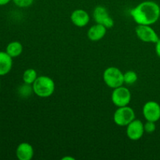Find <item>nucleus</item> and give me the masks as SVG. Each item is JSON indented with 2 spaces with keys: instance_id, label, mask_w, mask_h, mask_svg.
Here are the masks:
<instances>
[{
  "instance_id": "19",
  "label": "nucleus",
  "mask_w": 160,
  "mask_h": 160,
  "mask_svg": "<svg viewBox=\"0 0 160 160\" xmlns=\"http://www.w3.org/2000/svg\"><path fill=\"white\" fill-rule=\"evenodd\" d=\"M156 122L152 121H147L146 123L144 124V128H145V132L147 133H153L156 129Z\"/></svg>"
},
{
  "instance_id": "8",
  "label": "nucleus",
  "mask_w": 160,
  "mask_h": 160,
  "mask_svg": "<svg viewBox=\"0 0 160 160\" xmlns=\"http://www.w3.org/2000/svg\"><path fill=\"white\" fill-rule=\"evenodd\" d=\"M142 113L147 121L157 122L160 119V105L155 101L147 102L143 106Z\"/></svg>"
},
{
  "instance_id": "2",
  "label": "nucleus",
  "mask_w": 160,
  "mask_h": 160,
  "mask_svg": "<svg viewBox=\"0 0 160 160\" xmlns=\"http://www.w3.org/2000/svg\"><path fill=\"white\" fill-rule=\"evenodd\" d=\"M33 92L37 96L41 98L50 97L55 92L56 84L54 81L48 76L38 77L32 84Z\"/></svg>"
},
{
  "instance_id": "5",
  "label": "nucleus",
  "mask_w": 160,
  "mask_h": 160,
  "mask_svg": "<svg viewBox=\"0 0 160 160\" xmlns=\"http://www.w3.org/2000/svg\"><path fill=\"white\" fill-rule=\"evenodd\" d=\"M111 99L112 103L117 107L128 106L131 100V92L128 88L123 85L116 88L112 92Z\"/></svg>"
},
{
  "instance_id": "17",
  "label": "nucleus",
  "mask_w": 160,
  "mask_h": 160,
  "mask_svg": "<svg viewBox=\"0 0 160 160\" xmlns=\"http://www.w3.org/2000/svg\"><path fill=\"white\" fill-rule=\"evenodd\" d=\"M31 84H28L24 83V84H23V85L20 86V87L19 88V94L23 97H28L32 92L34 93L32 86L31 87Z\"/></svg>"
},
{
  "instance_id": "18",
  "label": "nucleus",
  "mask_w": 160,
  "mask_h": 160,
  "mask_svg": "<svg viewBox=\"0 0 160 160\" xmlns=\"http://www.w3.org/2000/svg\"><path fill=\"white\" fill-rule=\"evenodd\" d=\"M34 0H12L14 4L20 8H27L33 4Z\"/></svg>"
},
{
  "instance_id": "3",
  "label": "nucleus",
  "mask_w": 160,
  "mask_h": 160,
  "mask_svg": "<svg viewBox=\"0 0 160 160\" xmlns=\"http://www.w3.org/2000/svg\"><path fill=\"white\" fill-rule=\"evenodd\" d=\"M103 81L105 84L111 88L120 87L123 85V73L115 67H109L103 72Z\"/></svg>"
},
{
  "instance_id": "13",
  "label": "nucleus",
  "mask_w": 160,
  "mask_h": 160,
  "mask_svg": "<svg viewBox=\"0 0 160 160\" xmlns=\"http://www.w3.org/2000/svg\"><path fill=\"white\" fill-rule=\"evenodd\" d=\"M12 59L6 52L0 51V76H5L10 72L12 67Z\"/></svg>"
},
{
  "instance_id": "7",
  "label": "nucleus",
  "mask_w": 160,
  "mask_h": 160,
  "mask_svg": "<svg viewBox=\"0 0 160 160\" xmlns=\"http://www.w3.org/2000/svg\"><path fill=\"white\" fill-rule=\"evenodd\" d=\"M93 17L97 23L103 25L106 28H111L113 27L114 21L109 16L107 9L102 6H98L93 11Z\"/></svg>"
},
{
  "instance_id": "22",
  "label": "nucleus",
  "mask_w": 160,
  "mask_h": 160,
  "mask_svg": "<svg viewBox=\"0 0 160 160\" xmlns=\"http://www.w3.org/2000/svg\"><path fill=\"white\" fill-rule=\"evenodd\" d=\"M62 160H67V159H70V160H74L75 159L73 157H70V156H66V157L62 158Z\"/></svg>"
},
{
  "instance_id": "11",
  "label": "nucleus",
  "mask_w": 160,
  "mask_h": 160,
  "mask_svg": "<svg viewBox=\"0 0 160 160\" xmlns=\"http://www.w3.org/2000/svg\"><path fill=\"white\" fill-rule=\"evenodd\" d=\"M34 154V148L28 142H22L17 146L16 156L20 160H31Z\"/></svg>"
},
{
  "instance_id": "9",
  "label": "nucleus",
  "mask_w": 160,
  "mask_h": 160,
  "mask_svg": "<svg viewBox=\"0 0 160 160\" xmlns=\"http://www.w3.org/2000/svg\"><path fill=\"white\" fill-rule=\"evenodd\" d=\"M145 133L144 123L140 120L134 119L127 126V136L132 141L141 139Z\"/></svg>"
},
{
  "instance_id": "10",
  "label": "nucleus",
  "mask_w": 160,
  "mask_h": 160,
  "mask_svg": "<svg viewBox=\"0 0 160 160\" xmlns=\"http://www.w3.org/2000/svg\"><path fill=\"white\" fill-rule=\"evenodd\" d=\"M70 20L73 25L78 28L85 27L90 21V17L87 11L81 9H75L70 15Z\"/></svg>"
},
{
  "instance_id": "15",
  "label": "nucleus",
  "mask_w": 160,
  "mask_h": 160,
  "mask_svg": "<svg viewBox=\"0 0 160 160\" xmlns=\"http://www.w3.org/2000/svg\"><path fill=\"white\" fill-rule=\"evenodd\" d=\"M38 78V73L34 69H27L23 73V81L25 84H33Z\"/></svg>"
},
{
  "instance_id": "16",
  "label": "nucleus",
  "mask_w": 160,
  "mask_h": 160,
  "mask_svg": "<svg viewBox=\"0 0 160 160\" xmlns=\"http://www.w3.org/2000/svg\"><path fill=\"white\" fill-rule=\"evenodd\" d=\"M138 81V74L133 70H128L123 73V81L127 84H134Z\"/></svg>"
},
{
  "instance_id": "20",
  "label": "nucleus",
  "mask_w": 160,
  "mask_h": 160,
  "mask_svg": "<svg viewBox=\"0 0 160 160\" xmlns=\"http://www.w3.org/2000/svg\"><path fill=\"white\" fill-rule=\"evenodd\" d=\"M156 52L157 56L160 58V38L157 42L156 43Z\"/></svg>"
},
{
  "instance_id": "1",
  "label": "nucleus",
  "mask_w": 160,
  "mask_h": 160,
  "mask_svg": "<svg viewBox=\"0 0 160 160\" xmlns=\"http://www.w3.org/2000/svg\"><path fill=\"white\" fill-rule=\"evenodd\" d=\"M131 16L138 25H152L160 17V6L153 1L139 3L130 11Z\"/></svg>"
},
{
  "instance_id": "12",
  "label": "nucleus",
  "mask_w": 160,
  "mask_h": 160,
  "mask_svg": "<svg viewBox=\"0 0 160 160\" xmlns=\"http://www.w3.org/2000/svg\"><path fill=\"white\" fill-rule=\"evenodd\" d=\"M107 28L99 23H95L88 31V38L92 42H98L102 39L106 34Z\"/></svg>"
},
{
  "instance_id": "6",
  "label": "nucleus",
  "mask_w": 160,
  "mask_h": 160,
  "mask_svg": "<svg viewBox=\"0 0 160 160\" xmlns=\"http://www.w3.org/2000/svg\"><path fill=\"white\" fill-rule=\"evenodd\" d=\"M135 33L142 42L146 43L156 44L159 39L157 33L151 25H138L135 28Z\"/></svg>"
},
{
  "instance_id": "14",
  "label": "nucleus",
  "mask_w": 160,
  "mask_h": 160,
  "mask_svg": "<svg viewBox=\"0 0 160 160\" xmlns=\"http://www.w3.org/2000/svg\"><path fill=\"white\" fill-rule=\"evenodd\" d=\"M6 52L12 58L17 57L23 52V45L20 42H11L6 46Z\"/></svg>"
},
{
  "instance_id": "21",
  "label": "nucleus",
  "mask_w": 160,
  "mask_h": 160,
  "mask_svg": "<svg viewBox=\"0 0 160 160\" xmlns=\"http://www.w3.org/2000/svg\"><path fill=\"white\" fill-rule=\"evenodd\" d=\"M11 0H0V6H5L7 5Z\"/></svg>"
},
{
  "instance_id": "4",
  "label": "nucleus",
  "mask_w": 160,
  "mask_h": 160,
  "mask_svg": "<svg viewBox=\"0 0 160 160\" xmlns=\"http://www.w3.org/2000/svg\"><path fill=\"white\" fill-rule=\"evenodd\" d=\"M135 119L134 109L130 106L118 107L113 114V121L120 127H127Z\"/></svg>"
}]
</instances>
